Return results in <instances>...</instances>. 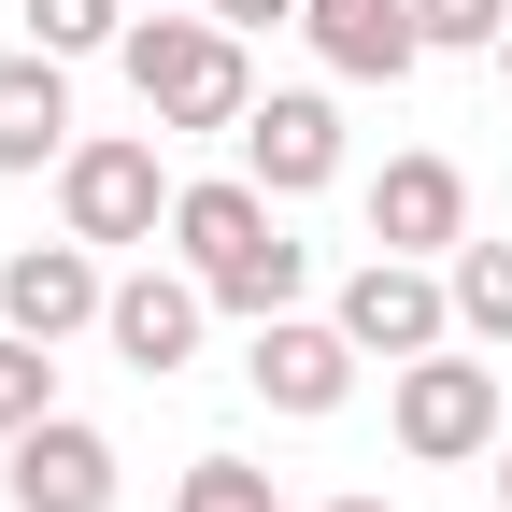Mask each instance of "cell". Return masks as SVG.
<instances>
[{
    "mask_svg": "<svg viewBox=\"0 0 512 512\" xmlns=\"http://www.w3.org/2000/svg\"><path fill=\"white\" fill-rule=\"evenodd\" d=\"M342 328H356V356H384V370H399V356H441V342H456V285H441V256H356V271H342Z\"/></svg>",
    "mask_w": 512,
    "mask_h": 512,
    "instance_id": "obj_4",
    "label": "cell"
},
{
    "mask_svg": "<svg viewBox=\"0 0 512 512\" xmlns=\"http://www.w3.org/2000/svg\"><path fill=\"white\" fill-rule=\"evenodd\" d=\"M299 43L328 57L342 86H399L413 57H427V29H413V0H299Z\"/></svg>",
    "mask_w": 512,
    "mask_h": 512,
    "instance_id": "obj_12",
    "label": "cell"
},
{
    "mask_svg": "<svg viewBox=\"0 0 512 512\" xmlns=\"http://www.w3.org/2000/svg\"><path fill=\"white\" fill-rule=\"evenodd\" d=\"M498 512H512V427H498Z\"/></svg>",
    "mask_w": 512,
    "mask_h": 512,
    "instance_id": "obj_21",
    "label": "cell"
},
{
    "mask_svg": "<svg viewBox=\"0 0 512 512\" xmlns=\"http://www.w3.org/2000/svg\"><path fill=\"white\" fill-rule=\"evenodd\" d=\"M0 456H15V512H114V484H128V456L86 413H43L29 441H0Z\"/></svg>",
    "mask_w": 512,
    "mask_h": 512,
    "instance_id": "obj_10",
    "label": "cell"
},
{
    "mask_svg": "<svg viewBox=\"0 0 512 512\" xmlns=\"http://www.w3.org/2000/svg\"><path fill=\"white\" fill-rule=\"evenodd\" d=\"M114 72H128V100H143L157 128H242L256 114V72H242V29L228 15H128V43H114Z\"/></svg>",
    "mask_w": 512,
    "mask_h": 512,
    "instance_id": "obj_2",
    "label": "cell"
},
{
    "mask_svg": "<svg viewBox=\"0 0 512 512\" xmlns=\"http://www.w3.org/2000/svg\"><path fill=\"white\" fill-rule=\"evenodd\" d=\"M72 157V57L15 43L0 57V171H57Z\"/></svg>",
    "mask_w": 512,
    "mask_h": 512,
    "instance_id": "obj_13",
    "label": "cell"
},
{
    "mask_svg": "<svg viewBox=\"0 0 512 512\" xmlns=\"http://www.w3.org/2000/svg\"><path fill=\"white\" fill-rule=\"evenodd\" d=\"M171 256L214 285V313H242V328H256V313H299V271H313V256L285 242V200H271L256 171L171 185Z\"/></svg>",
    "mask_w": 512,
    "mask_h": 512,
    "instance_id": "obj_1",
    "label": "cell"
},
{
    "mask_svg": "<svg viewBox=\"0 0 512 512\" xmlns=\"http://www.w3.org/2000/svg\"><path fill=\"white\" fill-rule=\"evenodd\" d=\"M200 15H228V29L256 43V29H299V0H200Z\"/></svg>",
    "mask_w": 512,
    "mask_h": 512,
    "instance_id": "obj_19",
    "label": "cell"
},
{
    "mask_svg": "<svg viewBox=\"0 0 512 512\" xmlns=\"http://www.w3.org/2000/svg\"><path fill=\"white\" fill-rule=\"evenodd\" d=\"M128 15H185V0H128Z\"/></svg>",
    "mask_w": 512,
    "mask_h": 512,
    "instance_id": "obj_22",
    "label": "cell"
},
{
    "mask_svg": "<svg viewBox=\"0 0 512 512\" xmlns=\"http://www.w3.org/2000/svg\"><path fill=\"white\" fill-rule=\"evenodd\" d=\"M171 512H285V498H271V470H256V456H185Z\"/></svg>",
    "mask_w": 512,
    "mask_h": 512,
    "instance_id": "obj_16",
    "label": "cell"
},
{
    "mask_svg": "<svg viewBox=\"0 0 512 512\" xmlns=\"http://www.w3.org/2000/svg\"><path fill=\"white\" fill-rule=\"evenodd\" d=\"M399 456H427V470L498 456V370L484 356H399Z\"/></svg>",
    "mask_w": 512,
    "mask_h": 512,
    "instance_id": "obj_7",
    "label": "cell"
},
{
    "mask_svg": "<svg viewBox=\"0 0 512 512\" xmlns=\"http://www.w3.org/2000/svg\"><path fill=\"white\" fill-rule=\"evenodd\" d=\"M57 228L72 242H157L171 228V171H157L143 128H100V143L57 157Z\"/></svg>",
    "mask_w": 512,
    "mask_h": 512,
    "instance_id": "obj_3",
    "label": "cell"
},
{
    "mask_svg": "<svg viewBox=\"0 0 512 512\" xmlns=\"http://www.w3.org/2000/svg\"><path fill=\"white\" fill-rule=\"evenodd\" d=\"M200 328H214V285L185 271V256H171V271L143 256V271H114V299H100V342H114L128 370H143V384L200 370Z\"/></svg>",
    "mask_w": 512,
    "mask_h": 512,
    "instance_id": "obj_6",
    "label": "cell"
},
{
    "mask_svg": "<svg viewBox=\"0 0 512 512\" xmlns=\"http://www.w3.org/2000/svg\"><path fill=\"white\" fill-rule=\"evenodd\" d=\"M498 86H512V29H498Z\"/></svg>",
    "mask_w": 512,
    "mask_h": 512,
    "instance_id": "obj_23",
    "label": "cell"
},
{
    "mask_svg": "<svg viewBox=\"0 0 512 512\" xmlns=\"http://www.w3.org/2000/svg\"><path fill=\"white\" fill-rule=\"evenodd\" d=\"M100 299H114V271H100V242H15L0 256V328H29V342H72V328H100Z\"/></svg>",
    "mask_w": 512,
    "mask_h": 512,
    "instance_id": "obj_8",
    "label": "cell"
},
{
    "mask_svg": "<svg viewBox=\"0 0 512 512\" xmlns=\"http://www.w3.org/2000/svg\"><path fill=\"white\" fill-rule=\"evenodd\" d=\"M413 29H427V57H498L512 0H413Z\"/></svg>",
    "mask_w": 512,
    "mask_h": 512,
    "instance_id": "obj_18",
    "label": "cell"
},
{
    "mask_svg": "<svg viewBox=\"0 0 512 512\" xmlns=\"http://www.w3.org/2000/svg\"><path fill=\"white\" fill-rule=\"evenodd\" d=\"M370 242L384 256H456L470 242V171L456 157H384L370 171Z\"/></svg>",
    "mask_w": 512,
    "mask_h": 512,
    "instance_id": "obj_11",
    "label": "cell"
},
{
    "mask_svg": "<svg viewBox=\"0 0 512 512\" xmlns=\"http://www.w3.org/2000/svg\"><path fill=\"white\" fill-rule=\"evenodd\" d=\"M242 171L271 185V200L342 185V100H328V86H271V100L242 114Z\"/></svg>",
    "mask_w": 512,
    "mask_h": 512,
    "instance_id": "obj_9",
    "label": "cell"
},
{
    "mask_svg": "<svg viewBox=\"0 0 512 512\" xmlns=\"http://www.w3.org/2000/svg\"><path fill=\"white\" fill-rule=\"evenodd\" d=\"M242 384H256L271 413L328 427V413L356 399V328H342V313H256V342H242Z\"/></svg>",
    "mask_w": 512,
    "mask_h": 512,
    "instance_id": "obj_5",
    "label": "cell"
},
{
    "mask_svg": "<svg viewBox=\"0 0 512 512\" xmlns=\"http://www.w3.org/2000/svg\"><path fill=\"white\" fill-rule=\"evenodd\" d=\"M328 512H399V498H370V484H356V498H328Z\"/></svg>",
    "mask_w": 512,
    "mask_h": 512,
    "instance_id": "obj_20",
    "label": "cell"
},
{
    "mask_svg": "<svg viewBox=\"0 0 512 512\" xmlns=\"http://www.w3.org/2000/svg\"><path fill=\"white\" fill-rule=\"evenodd\" d=\"M441 285H456V342H498L512 356V242H456Z\"/></svg>",
    "mask_w": 512,
    "mask_h": 512,
    "instance_id": "obj_14",
    "label": "cell"
},
{
    "mask_svg": "<svg viewBox=\"0 0 512 512\" xmlns=\"http://www.w3.org/2000/svg\"><path fill=\"white\" fill-rule=\"evenodd\" d=\"M57 413V342H29V328H0V441H29Z\"/></svg>",
    "mask_w": 512,
    "mask_h": 512,
    "instance_id": "obj_15",
    "label": "cell"
},
{
    "mask_svg": "<svg viewBox=\"0 0 512 512\" xmlns=\"http://www.w3.org/2000/svg\"><path fill=\"white\" fill-rule=\"evenodd\" d=\"M29 43L43 57H100V43H128V0H29Z\"/></svg>",
    "mask_w": 512,
    "mask_h": 512,
    "instance_id": "obj_17",
    "label": "cell"
}]
</instances>
